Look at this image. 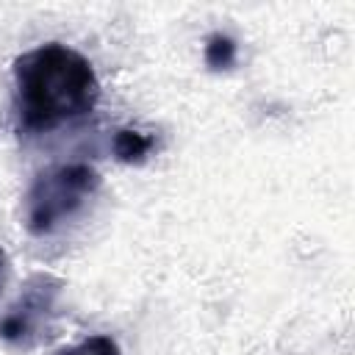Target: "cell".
I'll return each mask as SVG.
<instances>
[{"label":"cell","mask_w":355,"mask_h":355,"mask_svg":"<svg viewBox=\"0 0 355 355\" xmlns=\"http://www.w3.org/2000/svg\"><path fill=\"white\" fill-rule=\"evenodd\" d=\"M14 100L25 130H53L94 111L100 80L78 50L47 42L14 61Z\"/></svg>","instance_id":"6da1fadb"},{"label":"cell","mask_w":355,"mask_h":355,"mask_svg":"<svg viewBox=\"0 0 355 355\" xmlns=\"http://www.w3.org/2000/svg\"><path fill=\"white\" fill-rule=\"evenodd\" d=\"M100 189V175L89 164H58L44 169L28 189L25 227L33 236H47L72 219L86 200Z\"/></svg>","instance_id":"7a4b0ae2"},{"label":"cell","mask_w":355,"mask_h":355,"mask_svg":"<svg viewBox=\"0 0 355 355\" xmlns=\"http://www.w3.org/2000/svg\"><path fill=\"white\" fill-rule=\"evenodd\" d=\"M61 294V280L53 275H33L19 291L17 302L0 319V338L14 347H33L50 327L55 300Z\"/></svg>","instance_id":"3957f363"},{"label":"cell","mask_w":355,"mask_h":355,"mask_svg":"<svg viewBox=\"0 0 355 355\" xmlns=\"http://www.w3.org/2000/svg\"><path fill=\"white\" fill-rule=\"evenodd\" d=\"M153 147V136H144L133 128H119L114 133V155L122 164H141Z\"/></svg>","instance_id":"277c9868"},{"label":"cell","mask_w":355,"mask_h":355,"mask_svg":"<svg viewBox=\"0 0 355 355\" xmlns=\"http://www.w3.org/2000/svg\"><path fill=\"white\" fill-rule=\"evenodd\" d=\"M205 64L211 69H227L236 64V42L227 33H211L205 42Z\"/></svg>","instance_id":"5b68a950"},{"label":"cell","mask_w":355,"mask_h":355,"mask_svg":"<svg viewBox=\"0 0 355 355\" xmlns=\"http://www.w3.org/2000/svg\"><path fill=\"white\" fill-rule=\"evenodd\" d=\"M55 355H122V349L111 336H89L80 344H75L69 349H61Z\"/></svg>","instance_id":"8992f818"},{"label":"cell","mask_w":355,"mask_h":355,"mask_svg":"<svg viewBox=\"0 0 355 355\" xmlns=\"http://www.w3.org/2000/svg\"><path fill=\"white\" fill-rule=\"evenodd\" d=\"M6 272H8V258H6V252H3V247H0V288H3V283H6Z\"/></svg>","instance_id":"52a82bcc"}]
</instances>
